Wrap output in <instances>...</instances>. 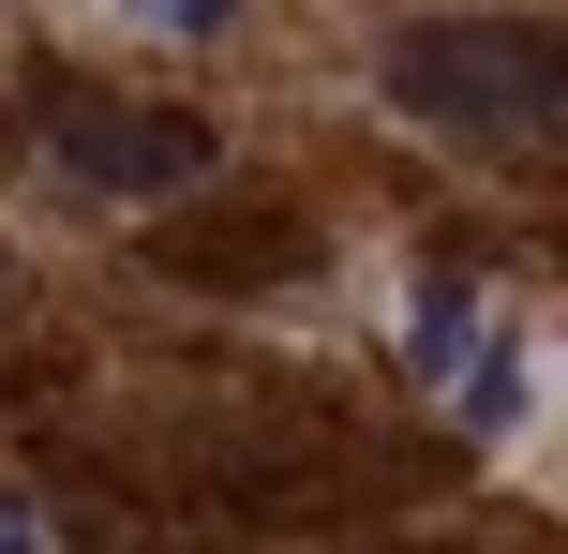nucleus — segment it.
I'll return each instance as SVG.
<instances>
[{
  "instance_id": "obj_1",
  "label": "nucleus",
  "mask_w": 568,
  "mask_h": 554,
  "mask_svg": "<svg viewBox=\"0 0 568 554\" xmlns=\"http://www.w3.org/2000/svg\"><path fill=\"white\" fill-rule=\"evenodd\" d=\"M389 105L464 150H539L568 120V30L554 16H434L389 46Z\"/></svg>"
},
{
  "instance_id": "obj_2",
  "label": "nucleus",
  "mask_w": 568,
  "mask_h": 554,
  "mask_svg": "<svg viewBox=\"0 0 568 554\" xmlns=\"http://www.w3.org/2000/svg\"><path fill=\"white\" fill-rule=\"evenodd\" d=\"M45 150H60V180H90V195H195L210 180V120L195 105H60L45 120Z\"/></svg>"
},
{
  "instance_id": "obj_3",
  "label": "nucleus",
  "mask_w": 568,
  "mask_h": 554,
  "mask_svg": "<svg viewBox=\"0 0 568 554\" xmlns=\"http://www.w3.org/2000/svg\"><path fill=\"white\" fill-rule=\"evenodd\" d=\"M120 16H135V30H165V46H195V30H225L240 0H120Z\"/></svg>"
},
{
  "instance_id": "obj_4",
  "label": "nucleus",
  "mask_w": 568,
  "mask_h": 554,
  "mask_svg": "<svg viewBox=\"0 0 568 554\" xmlns=\"http://www.w3.org/2000/svg\"><path fill=\"white\" fill-rule=\"evenodd\" d=\"M0 554H45V510L30 495H0Z\"/></svg>"
}]
</instances>
